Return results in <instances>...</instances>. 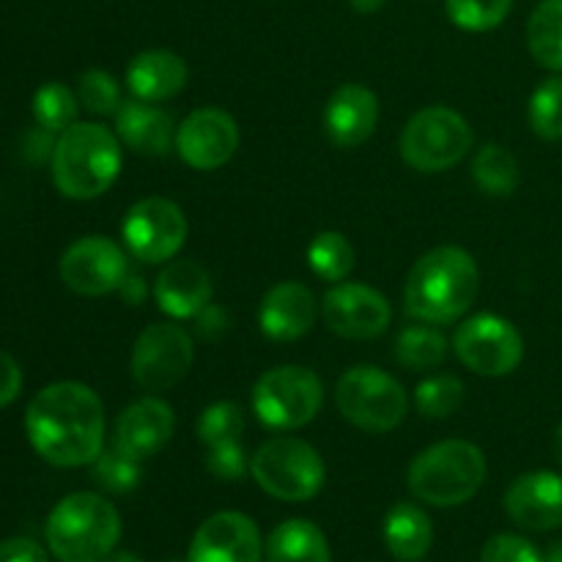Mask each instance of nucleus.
Here are the masks:
<instances>
[{"label":"nucleus","mask_w":562,"mask_h":562,"mask_svg":"<svg viewBox=\"0 0 562 562\" xmlns=\"http://www.w3.org/2000/svg\"><path fill=\"white\" fill-rule=\"evenodd\" d=\"M25 431L47 464L64 470L93 464L104 450V406L88 384H47L27 406Z\"/></svg>","instance_id":"1"},{"label":"nucleus","mask_w":562,"mask_h":562,"mask_svg":"<svg viewBox=\"0 0 562 562\" xmlns=\"http://www.w3.org/2000/svg\"><path fill=\"white\" fill-rule=\"evenodd\" d=\"M481 269L464 247H434L412 267L404 285V305L423 324H453L475 305Z\"/></svg>","instance_id":"2"},{"label":"nucleus","mask_w":562,"mask_h":562,"mask_svg":"<svg viewBox=\"0 0 562 562\" xmlns=\"http://www.w3.org/2000/svg\"><path fill=\"white\" fill-rule=\"evenodd\" d=\"M121 173V140L102 124L75 121L55 137L53 181L71 201H93Z\"/></svg>","instance_id":"3"},{"label":"nucleus","mask_w":562,"mask_h":562,"mask_svg":"<svg viewBox=\"0 0 562 562\" xmlns=\"http://www.w3.org/2000/svg\"><path fill=\"white\" fill-rule=\"evenodd\" d=\"M44 536L60 562H102L119 543L121 516L99 494L77 492L55 505Z\"/></svg>","instance_id":"4"},{"label":"nucleus","mask_w":562,"mask_h":562,"mask_svg":"<svg viewBox=\"0 0 562 562\" xmlns=\"http://www.w3.org/2000/svg\"><path fill=\"white\" fill-rule=\"evenodd\" d=\"M486 481V456L467 439H445L423 450L409 467V492L437 508L464 505Z\"/></svg>","instance_id":"5"},{"label":"nucleus","mask_w":562,"mask_h":562,"mask_svg":"<svg viewBox=\"0 0 562 562\" xmlns=\"http://www.w3.org/2000/svg\"><path fill=\"white\" fill-rule=\"evenodd\" d=\"M250 475L269 497L283 503H307L322 492L327 467L318 450L296 437H274L250 459Z\"/></svg>","instance_id":"6"},{"label":"nucleus","mask_w":562,"mask_h":562,"mask_svg":"<svg viewBox=\"0 0 562 562\" xmlns=\"http://www.w3.org/2000/svg\"><path fill=\"white\" fill-rule=\"evenodd\" d=\"M475 135L459 110L434 104L406 121L401 132V157L420 173H445L470 154Z\"/></svg>","instance_id":"7"},{"label":"nucleus","mask_w":562,"mask_h":562,"mask_svg":"<svg viewBox=\"0 0 562 562\" xmlns=\"http://www.w3.org/2000/svg\"><path fill=\"white\" fill-rule=\"evenodd\" d=\"M335 404L344 420L368 434L393 431L409 412V395L404 384L382 368L355 366L338 379Z\"/></svg>","instance_id":"8"},{"label":"nucleus","mask_w":562,"mask_h":562,"mask_svg":"<svg viewBox=\"0 0 562 562\" xmlns=\"http://www.w3.org/2000/svg\"><path fill=\"white\" fill-rule=\"evenodd\" d=\"M324 384L302 366L269 368L252 387V412L274 431L307 426L322 412Z\"/></svg>","instance_id":"9"},{"label":"nucleus","mask_w":562,"mask_h":562,"mask_svg":"<svg viewBox=\"0 0 562 562\" xmlns=\"http://www.w3.org/2000/svg\"><path fill=\"white\" fill-rule=\"evenodd\" d=\"M192 360H195V344L184 327L173 322L148 324L132 346V379L146 393H165L190 373Z\"/></svg>","instance_id":"10"},{"label":"nucleus","mask_w":562,"mask_h":562,"mask_svg":"<svg viewBox=\"0 0 562 562\" xmlns=\"http://www.w3.org/2000/svg\"><path fill=\"white\" fill-rule=\"evenodd\" d=\"M190 225L179 203L168 198H143L126 212L121 223L124 245L137 261L168 263L184 247Z\"/></svg>","instance_id":"11"},{"label":"nucleus","mask_w":562,"mask_h":562,"mask_svg":"<svg viewBox=\"0 0 562 562\" xmlns=\"http://www.w3.org/2000/svg\"><path fill=\"white\" fill-rule=\"evenodd\" d=\"M456 357L481 376H508L525 360V338L503 316L481 313L467 318L453 335Z\"/></svg>","instance_id":"12"},{"label":"nucleus","mask_w":562,"mask_h":562,"mask_svg":"<svg viewBox=\"0 0 562 562\" xmlns=\"http://www.w3.org/2000/svg\"><path fill=\"white\" fill-rule=\"evenodd\" d=\"M130 274L126 252L108 236H82L60 256V280L80 296H104Z\"/></svg>","instance_id":"13"},{"label":"nucleus","mask_w":562,"mask_h":562,"mask_svg":"<svg viewBox=\"0 0 562 562\" xmlns=\"http://www.w3.org/2000/svg\"><path fill=\"white\" fill-rule=\"evenodd\" d=\"M322 307L327 327L346 340H373L393 322L387 296L362 283H335Z\"/></svg>","instance_id":"14"},{"label":"nucleus","mask_w":562,"mask_h":562,"mask_svg":"<svg viewBox=\"0 0 562 562\" xmlns=\"http://www.w3.org/2000/svg\"><path fill=\"white\" fill-rule=\"evenodd\" d=\"M239 148V126L220 108H201L176 130V151L190 168L217 170L234 159Z\"/></svg>","instance_id":"15"},{"label":"nucleus","mask_w":562,"mask_h":562,"mask_svg":"<svg viewBox=\"0 0 562 562\" xmlns=\"http://www.w3.org/2000/svg\"><path fill=\"white\" fill-rule=\"evenodd\" d=\"M187 562H261V536L239 510L214 514L192 536Z\"/></svg>","instance_id":"16"},{"label":"nucleus","mask_w":562,"mask_h":562,"mask_svg":"<svg viewBox=\"0 0 562 562\" xmlns=\"http://www.w3.org/2000/svg\"><path fill=\"white\" fill-rule=\"evenodd\" d=\"M176 428L173 409L157 395L135 401L115 420L113 448L132 461H146L170 442Z\"/></svg>","instance_id":"17"},{"label":"nucleus","mask_w":562,"mask_h":562,"mask_svg":"<svg viewBox=\"0 0 562 562\" xmlns=\"http://www.w3.org/2000/svg\"><path fill=\"white\" fill-rule=\"evenodd\" d=\"M505 510L525 530H558L562 527V475L547 470L519 475L505 494Z\"/></svg>","instance_id":"18"},{"label":"nucleus","mask_w":562,"mask_h":562,"mask_svg":"<svg viewBox=\"0 0 562 562\" xmlns=\"http://www.w3.org/2000/svg\"><path fill=\"white\" fill-rule=\"evenodd\" d=\"M379 99L360 82H344L335 88L324 108V130L340 148H357L376 132Z\"/></svg>","instance_id":"19"},{"label":"nucleus","mask_w":562,"mask_h":562,"mask_svg":"<svg viewBox=\"0 0 562 562\" xmlns=\"http://www.w3.org/2000/svg\"><path fill=\"white\" fill-rule=\"evenodd\" d=\"M316 296L305 283L285 280L274 289L267 291L258 311V324L263 335L278 344H291V340L305 338L316 324Z\"/></svg>","instance_id":"20"},{"label":"nucleus","mask_w":562,"mask_h":562,"mask_svg":"<svg viewBox=\"0 0 562 562\" xmlns=\"http://www.w3.org/2000/svg\"><path fill=\"white\" fill-rule=\"evenodd\" d=\"M212 274L192 258H173L165 263L154 280V300L159 311L170 318H195L206 305H212Z\"/></svg>","instance_id":"21"},{"label":"nucleus","mask_w":562,"mask_h":562,"mask_svg":"<svg viewBox=\"0 0 562 562\" xmlns=\"http://www.w3.org/2000/svg\"><path fill=\"white\" fill-rule=\"evenodd\" d=\"M176 130L179 126L173 124V119L154 102L130 99L115 110V135L126 148L143 157L170 154V148L176 146Z\"/></svg>","instance_id":"22"},{"label":"nucleus","mask_w":562,"mask_h":562,"mask_svg":"<svg viewBox=\"0 0 562 562\" xmlns=\"http://www.w3.org/2000/svg\"><path fill=\"white\" fill-rule=\"evenodd\" d=\"M190 80L184 58L170 49H146L126 66V86L143 102H165L184 91Z\"/></svg>","instance_id":"23"},{"label":"nucleus","mask_w":562,"mask_h":562,"mask_svg":"<svg viewBox=\"0 0 562 562\" xmlns=\"http://www.w3.org/2000/svg\"><path fill=\"white\" fill-rule=\"evenodd\" d=\"M384 543L401 562H420L434 547V525L426 510L398 503L384 516Z\"/></svg>","instance_id":"24"},{"label":"nucleus","mask_w":562,"mask_h":562,"mask_svg":"<svg viewBox=\"0 0 562 562\" xmlns=\"http://www.w3.org/2000/svg\"><path fill=\"white\" fill-rule=\"evenodd\" d=\"M269 562H333L329 543L313 521L289 519L267 541Z\"/></svg>","instance_id":"25"},{"label":"nucleus","mask_w":562,"mask_h":562,"mask_svg":"<svg viewBox=\"0 0 562 562\" xmlns=\"http://www.w3.org/2000/svg\"><path fill=\"white\" fill-rule=\"evenodd\" d=\"M527 47L532 58L562 75V0H543L527 22Z\"/></svg>","instance_id":"26"},{"label":"nucleus","mask_w":562,"mask_h":562,"mask_svg":"<svg viewBox=\"0 0 562 562\" xmlns=\"http://www.w3.org/2000/svg\"><path fill=\"white\" fill-rule=\"evenodd\" d=\"M519 162L514 154L499 143H486L481 151L472 159V181L477 190L486 192L492 198H508L514 195L519 187Z\"/></svg>","instance_id":"27"},{"label":"nucleus","mask_w":562,"mask_h":562,"mask_svg":"<svg viewBox=\"0 0 562 562\" xmlns=\"http://www.w3.org/2000/svg\"><path fill=\"white\" fill-rule=\"evenodd\" d=\"M445 357H448V340L437 333V327L412 324L395 338V360L409 371H431L442 366Z\"/></svg>","instance_id":"28"},{"label":"nucleus","mask_w":562,"mask_h":562,"mask_svg":"<svg viewBox=\"0 0 562 562\" xmlns=\"http://www.w3.org/2000/svg\"><path fill=\"white\" fill-rule=\"evenodd\" d=\"M313 274L327 283H344L355 269V247L340 231H322L307 247Z\"/></svg>","instance_id":"29"},{"label":"nucleus","mask_w":562,"mask_h":562,"mask_svg":"<svg viewBox=\"0 0 562 562\" xmlns=\"http://www.w3.org/2000/svg\"><path fill=\"white\" fill-rule=\"evenodd\" d=\"M77 110H80V99L64 82H44L36 93H33V119L42 130L64 132L77 121Z\"/></svg>","instance_id":"30"},{"label":"nucleus","mask_w":562,"mask_h":562,"mask_svg":"<svg viewBox=\"0 0 562 562\" xmlns=\"http://www.w3.org/2000/svg\"><path fill=\"white\" fill-rule=\"evenodd\" d=\"M527 119L541 140H562V77H549L532 91Z\"/></svg>","instance_id":"31"},{"label":"nucleus","mask_w":562,"mask_h":562,"mask_svg":"<svg viewBox=\"0 0 562 562\" xmlns=\"http://www.w3.org/2000/svg\"><path fill=\"white\" fill-rule=\"evenodd\" d=\"M415 404L417 412L428 417V420H445V417L459 412V406L464 404V384H461V379L448 376V373L431 376L417 384Z\"/></svg>","instance_id":"32"},{"label":"nucleus","mask_w":562,"mask_h":562,"mask_svg":"<svg viewBox=\"0 0 562 562\" xmlns=\"http://www.w3.org/2000/svg\"><path fill=\"white\" fill-rule=\"evenodd\" d=\"M448 16L461 31H494L514 9V0H448Z\"/></svg>","instance_id":"33"},{"label":"nucleus","mask_w":562,"mask_h":562,"mask_svg":"<svg viewBox=\"0 0 562 562\" xmlns=\"http://www.w3.org/2000/svg\"><path fill=\"white\" fill-rule=\"evenodd\" d=\"M241 431H245V415L231 401H217V404L206 406L198 417V439L206 448L223 442H239Z\"/></svg>","instance_id":"34"},{"label":"nucleus","mask_w":562,"mask_h":562,"mask_svg":"<svg viewBox=\"0 0 562 562\" xmlns=\"http://www.w3.org/2000/svg\"><path fill=\"white\" fill-rule=\"evenodd\" d=\"M77 99L93 115H115L121 104V88L115 77L104 69L82 71L77 80Z\"/></svg>","instance_id":"35"},{"label":"nucleus","mask_w":562,"mask_h":562,"mask_svg":"<svg viewBox=\"0 0 562 562\" xmlns=\"http://www.w3.org/2000/svg\"><path fill=\"white\" fill-rule=\"evenodd\" d=\"M140 461L126 459V456L119 453L115 448L102 450L99 459L93 461V481H97L104 492H132V488H137V483H140Z\"/></svg>","instance_id":"36"},{"label":"nucleus","mask_w":562,"mask_h":562,"mask_svg":"<svg viewBox=\"0 0 562 562\" xmlns=\"http://www.w3.org/2000/svg\"><path fill=\"white\" fill-rule=\"evenodd\" d=\"M206 470L220 481H239L250 470L241 442H223L206 448Z\"/></svg>","instance_id":"37"},{"label":"nucleus","mask_w":562,"mask_h":562,"mask_svg":"<svg viewBox=\"0 0 562 562\" xmlns=\"http://www.w3.org/2000/svg\"><path fill=\"white\" fill-rule=\"evenodd\" d=\"M481 562H543L538 549L521 536H494L483 547Z\"/></svg>","instance_id":"38"},{"label":"nucleus","mask_w":562,"mask_h":562,"mask_svg":"<svg viewBox=\"0 0 562 562\" xmlns=\"http://www.w3.org/2000/svg\"><path fill=\"white\" fill-rule=\"evenodd\" d=\"M0 562H49V558L31 538H9L0 541Z\"/></svg>","instance_id":"39"},{"label":"nucleus","mask_w":562,"mask_h":562,"mask_svg":"<svg viewBox=\"0 0 562 562\" xmlns=\"http://www.w3.org/2000/svg\"><path fill=\"white\" fill-rule=\"evenodd\" d=\"M22 390V371L11 355L0 349V409L9 406Z\"/></svg>","instance_id":"40"},{"label":"nucleus","mask_w":562,"mask_h":562,"mask_svg":"<svg viewBox=\"0 0 562 562\" xmlns=\"http://www.w3.org/2000/svg\"><path fill=\"white\" fill-rule=\"evenodd\" d=\"M198 329H201L203 338H214V335H223L228 329V313L223 307L206 305L201 313H198Z\"/></svg>","instance_id":"41"},{"label":"nucleus","mask_w":562,"mask_h":562,"mask_svg":"<svg viewBox=\"0 0 562 562\" xmlns=\"http://www.w3.org/2000/svg\"><path fill=\"white\" fill-rule=\"evenodd\" d=\"M119 294L124 296V302H130V305H140V302L146 300V294H148V285H146V280H143L140 274L130 272V274H126V280H124V283H121Z\"/></svg>","instance_id":"42"},{"label":"nucleus","mask_w":562,"mask_h":562,"mask_svg":"<svg viewBox=\"0 0 562 562\" xmlns=\"http://www.w3.org/2000/svg\"><path fill=\"white\" fill-rule=\"evenodd\" d=\"M351 9L360 11V14H373V11H379L384 5V0H349Z\"/></svg>","instance_id":"43"},{"label":"nucleus","mask_w":562,"mask_h":562,"mask_svg":"<svg viewBox=\"0 0 562 562\" xmlns=\"http://www.w3.org/2000/svg\"><path fill=\"white\" fill-rule=\"evenodd\" d=\"M102 562H143L135 552H110Z\"/></svg>","instance_id":"44"},{"label":"nucleus","mask_w":562,"mask_h":562,"mask_svg":"<svg viewBox=\"0 0 562 562\" xmlns=\"http://www.w3.org/2000/svg\"><path fill=\"white\" fill-rule=\"evenodd\" d=\"M554 459H558V464L562 470V423L558 426V431H554Z\"/></svg>","instance_id":"45"},{"label":"nucleus","mask_w":562,"mask_h":562,"mask_svg":"<svg viewBox=\"0 0 562 562\" xmlns=\"http://www.w3.org/2000/svg\"><path fill=\"white\" fill-rule=\"evenodd\" d=\"M543 562H562V541H560V543H554V547L549 549L547 560H543Z\"/></svg>","instance_id":"46"},{"label":"nucleus","mask_w":562,"mask_h":562,"mask_svg":"<svg viewBox=\"0 0 562 562\" xmlns=\"http://www.w3.org/2000/svg\"><path fill=\"white\" fill-rule=\"evenodd\" d=\"M170 562H179V560H170Z\"/></svg>","instance_id":"47"}]
</instances>
